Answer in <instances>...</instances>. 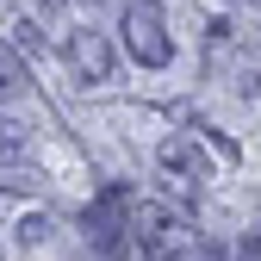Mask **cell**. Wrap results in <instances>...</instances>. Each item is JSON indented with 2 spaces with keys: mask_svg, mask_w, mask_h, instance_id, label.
I'll return each instance as SVG.
<instances>
[{
  "mask_svg": "<svg viewBox=\"0 0 261 261\" xmlns=\"http://www.w3.org/2000/svg\"><path fill=\"white\" fill-rule=\"evenodd\" d=\"M81 224H87V243L100 249V255H124L130 243H137L130 230L143 224V199H137V193H130L124 180H112L100 199L87 205V218H81Z\"/></svg>",
  "mask_w": 261,
  "mask_h": 261,
  "instance_id": "6da1fadb",
  "label": "cell"
},
{
  "mask_svg": "<svg viewBox=\"0 0 261 261\" xmlns=\"http://www.w3.org/2000/svg\"><path fill=\"white\" fill-rule=\"evenodd\" d=\"M124 50L137 56L143 69H162V62L174 56V44H168V19H162L155 0H130V7H124Z\"/></svg>",
  "mask_w": 261,
  "mask_h": 261,
  "instance_id": "7a4b0ae2",
  "label": "cell"
},
{
  "mask_svg": "<svg viewBox=\"0 0 261 261\" xmlns=\"http://www.w3.org/2000/svg\"><path fill=\"white\" fill-rule=\"evenodd\" d=\"M69 62L81 81H112V44L100 31H69Z\"/></svg>",
  "mask_w": 261,
  "mask_h": 261,
  "instance_id": "3957f363",
  "label": "cell"
},
{
  "mask_svg": "<svg viewBox=\"0 0 261 261\" xmlns=\"http://www.w3.org/2000/svg\"><path fill=\"white\" fill-rule=\"evenodd\" d=\"M155 162H162L174 180H187V187H199V174H205V155H199V143H193V137H168V143L155 149Z\"/></svg>",
  "mask_w": 261,
  "mask_h": 261,
  "instance_id": "277c9868",
  "label": "cell"
},
{
  "mask_svg": "<svg viewBox=\"0 0 261 261\" xmlns=\"http://www.w3.org/2000/svg\"><path fill=\"white\" fill-rule=\"evenodd\" d=\"M25 143H31V130H25L19 118H0V162H19Z\"/></svg>",
  "mask_w": 261,
  "mask_h": 261,
  "instance_id": "5b68a950",
  "label": "cell"
},
{
  "mask_svg": "<svg viewBox=\"0 0 261 261\" xmlns=\"http://www.w3.org/2000/svg\"><path fill=\"white\" fill-rule=\"evenodd\" d=\"M19 87H25V62L0 44V93H19Z\"/></svg>",
  "mask_w": 261,
  "mask_h": 261,
  "instance_id": "8992f818",
  "label": "cell"
},
{
  "mask_svg": "<svg viewBox=\"0 0 261 261\" xmlns=\"http://www.w3.org/2000/svg\"><path fill=\"white\" fill-rule=\"evenodd\" d=\"M0 187H13V193H31V187H38V174H31V168H19V162H0Z\"/></svg>",
  "mask_w": 261,
  "mask_h": 261,
  "instance_id": "52a82bcc",
  "label": "cell"
},
{
  "mask_svg": "<svg viewBox=\"0 0 261 261\" xmlns=\"http://www.w3.org/2000/svg\"><path fill=\"white\" fill-rule=\"evenodd\" d=\"M44 237H50V218H25V224H19V243H25V249H38Z\"/></svg>",
  "mask_w": 261,
  "mask_h": 261,
  "instance_id": "ba28073f",
  "label": "cell"
},
{
  "mask_svg": "<svg viewBox=\"0 0 261 261\" xmlns=\"http://www.w3.org/2000/svg\"><path fill=\"white\" fill-rule=\"evenodd\" d=\"M143 261H193V255H180V249H168V243H143Z\"/></svg>",
  "mask_w": 261,
  "mask_h": 261,
  "instance_id": "9c48e42d",
  "label": "cell"
},
{
  "mask_svg": "<svg viewBox=\"0 0 261 261\" xmlns=\"http://www.w3.org/2000/svg\"><path fill=\"white\" fill-rule=\"evenodd\" d=\"M249 255H261V237H255V243H249Z\"/></svg>",
  "mask_w": 261,
  "mask_h": 261,
  "instance_id": "30bf717a",
  "label": "cell"
},
{
  "mask_svg": "<svg viewBox=\"0 0 261 261\" xmlns=\"http://www.w3.org/2000/svg\"><path fill=\"white\" fill-rule=\"evenodd\" d=\"M249 261H261V255H249Z\"/></svg>",
  "mask_w": 261,
  "mask_h": 261,
  "instance_id": "8fae6325",
  "label": "cell"
}]
</instances>
